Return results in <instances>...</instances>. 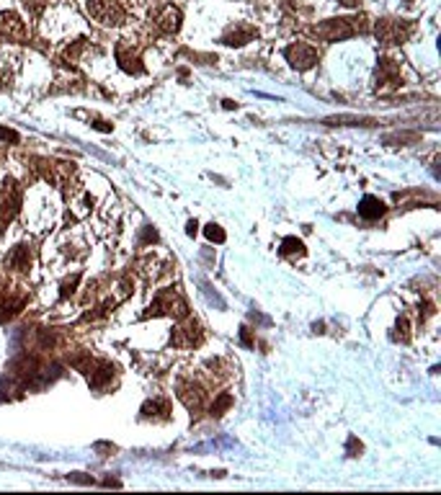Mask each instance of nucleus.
Returning a JSON list of instances; mask_svg holds the SVG:
<instances>
[{
    "instance_id": "nucleus-1",
    "label": "nucleus",
    "mask_w": 441,
    "mask_h": 495,
    "mask_svg": "<svg viewBox=\"0 0 441 495\" xmlns=\"http://www.w3.org/2000/svg\"><path fill=\"white\" fill-rule=\"evenodd\" d=\"M369 29L366 23V16H359V19H331L320 23V26H313V34L320 37L325 41H343V39H351L356 34H364Z\"/></svg>"
},
{
    "instance_id": "nucleus-2",
    "label": "nucleus",
    "mask_w": 441,
    "mask_h": 495,
    "mask_svg": "<svg viewBox=\"0 0 441 495\" xmlns=\"http://www.w3.org/2000/svg\"><path fill=\"white\" fill-rule=\"evenodd\" d=\"M374 34H377L380 44H384V47H395V44L408 41V37L413 34V23L411 21H402V19H382V21H377Z\"/></svg>"
},
{
    "instance_id": "nucleus-3",
    "label": "nucleus",
    "mask_w": 441,
    "mask_h": 495,
    "mask_svg": "<svg viewBox=\"0 0 441 495\" xmlns=\"http://www.w3.org/2000/svg\"><path fill=\"white\" fill-rule=\"evenodd\" d=\"M86 8L104 26H121L124 19H127V13H124V8L119 6L117 0H88Z\"/></svg>"
},
{
    "instance_id": "nucleus-4",
    "label": "nucleus",
    "mask_w": 441,
    "mask_h": 495,
    "mask_svg": "<svg viewBox=\"0 0 441 495\" xmlns=\"http://www.w3.org/2000/svg\"><path fill=\"white\" fill-rule=\"evenodd\" d=\"M147 315H173V318H186L188 315V304L186 300L173 289H166L157 294V300L153 302V307Z\"/></svg>"
},
{
    "instance_id": "nucleus-5",
    "label": "nucleus",
    "mask_w": 441,
    "mask_h": 495,
    "mask_svg": "<svg viewBox=\"0 0 441 495\" xmlns=\"http://www.w3.org/2000/svg\"><path fill=\"white\" fill-rule=\"evenodd\" d=\"M21 209V191L19 186H16V181H3V186H0V220L3 222H8V220H13L16 214H19Z\"/></svg>"
},
{
    "instance_id": "nucleus-6",
    "label": "nucleus",
    "mask_w": 441,
    "mask_h": 495,
    "mask_svg": "<svg viewBox=\"0 0 441 495\" xmlns=\"http://www.w3.org/2000/svg\"><path fill=\"white\" fill-rule=\"evenodd\" d=\"M284 57L294 70H310L317 65V52H315L310 44H302V41L289 44V47L284 49Z\"/></svg>"
},
{
    "instance_id": "nucleus-7",
    "label": "nucleus",
    "mask_w": 441,
    "mask_h": 495,
    "mask_svg": "<svg viewBox=\"0 0 441 495\" xmlns=\"http://www.w3.org/2000/svg\"><path fill=\"white\" fill-rule=\"evenodd\" d=\"M0 39H8V41H23L26 39V23L21 21V16L16 13H0Z\"/></svg>"
},
{
    "instance_id": "nucleus-8",
    "label": "nucleus",
    "mask_w": 441,
    "mask_h": 495,
    "mask_svg": "<svg viewBox=\"0 0 441 495\" xmlns=\"http://www.w3.org/2000/svg\"><path fill=\"white\" fill-rule=\"evenodd\" d=\"M155 26L163 34H176L178 29H181V21H184V16H181V8H176V6H163V8L155 13Z\"/></svg>"
},
{
    "instance_id": "nucleus-9",
    "label": "nucleus",
    "mask_w": 441,
    "mask_h": 495,
    "mask_svg": "<svg viewBox=\"0 0 441 495\" xmlns=\"http://www.w3.org/2000/svg\"><path fill=\"white\" fill-rule=\"evenodd\" d=\"M173 346L178 349H191L196 343H202V328H199V322L196 320H188L186 325H181V328L173 330V338H170Z\"/></svg>"
},
{
    "instance_id": "nucleus-10",
    "label": "nucleus",
    "mask_w": 441,
    "mask_h": 495,
    "mask_svg": "<svg viewBox=\"0 0 441 495\" xmlns=\"http://www.w3.org/2000/svg\"><path fill=\"white\" fill-rule=\"evenodd\" d=\"M204 398L206 392L199 385H191V382H181L178 385V400L186 405L188 410H199L204 405Z\"/></svg>"
},
{
    "instance_id": "nucleus-11",
    "label": "nucleus",
    "mask_w": 441,
    "mask_h": 495,
    "mask_svg": "<svg viewBox=\"0 0 441 495\" xmlns=\"http://www.w3.org/2000/svg\"><path fill=\"white\" fill-rule=\"evenodd\" d=\"M400 83V65L390 57H382L377 65V86H398Z\"/></svg>"
},
{
    "instance_id": "nucleus-12",
    "label": "nucleus",
    "mask_w": 441,
    "mask_h": 495,
    "mask_svg": "<svg viewBox=\"0 0 441 495\" xmlns=\"http://www.w3.org/2000/svg\"><path fill=\"white\" fill-rule=\"evenodd\" d=\"M255 37V29L253 26H245V23H237V26H230V29L225 31V37H222V41H225L227 47H243V44H248V41Z\"/></svg>"
},
{
    "instance_id": "nucleus-13",
    "label": "nucleus",
    "mask_w": 441,
    "mask_h": 495,
    "mask_svg": "<svg viewBox=\"0 0 441 495\" xmlns=\"http://www.w3.org/2000/svg\"><path fill=\"white\" fill-rule=\"evenodd\" d=\"M114 377V367L106 364V361H98V364H90L88 367V382L90 387H104L108 379Z\"/></svg>"
},
{
    "instance_id": "nucleus-14",
    "label": "nucleus",
    "mask_w": 441,
    "mask_h": 495,
    "mask_svg": "<svg viewBox=\"0 0 441 495\" xmlns=\"http://www.w3.org/2000/svg\"><path fill=\"white\" fill-rule=\"evenodd\" d=\"M384 212H387V206L377 196H364L359 202V217H364V220H380Z\"/></svg>"
},
{
    "instance_id": "nucleus-15",
    "label": "nucleus",
    "mask_w": 441,
    "mask_h": 495,
    "mask_svg": "<svg viewBox=\"0 0 441 495\" xmlns=\"http://www.w3.org/2000/svg\"><path fill=\"white\" fill-rule=\"evenodd\" d=\"M117 59L124 72H132V75H139V72H142L139 57L135 52H127V44H117Z\"/></svg>"
},
{
    "instance_id": "nucleus-16",
    "label": "nucleus",
    "mask_w": 441,
    "mask_h": 495,
    "mask_svg": "<svg viewBox=\"0 0 441 495\" xmlns=\"http://www.w3.org/2000/svg\"><path fill=\"white\" fill-rule=\"evenodd\" d=\"M6 263H8L13 271H26V269H29V263H31L29 248H26V245L13 248V251H10V255L6 258Z\"/></svg>"
},
{
    "instance_id": "nucleus-17",
    "label": "nucleus",
    "mask_w": 441,
    "mask_h": 495,
    "mask_svg": "<svg viewBox=\"0 0 441 495\" xmlns=\"http://www.w3.org/2000/svg\"><path fill=\"white\" fill-rule=\"evenodd\" d=\"M325 124L328 126H374L377 122L369 117H346V114H341V117H328Z\"/></svg>"
},
{
    "instance_id": "nucleus-18",
    "label": "nucleus",
    "mask_w": 441,
    "mask_h": 495,
    "mask_svg": "<svg viewBox=\"0 0 441 495\" xmlns=\"http://www.w3.org/2000/svg\"><path fill=\"white\" fill-rule=\"evenodd\" d=\"M23 307V300H10V302H3L0 304V322H6V320H10L16 312Z\"/></svg>"
},
{
    "instance_id": "nucleus-19",
    "label": "nucleus",
    "mask_w": 441,
    "mask_h": 495,
    "mask_svg": "<svg viewBox=\"0 0 441 495\" xmlns=\"http://www.w3.org/2000/svg\"><path fill=\"white\" fill-rule=\"evenodd\" d=\"M282 255H304V245L297 237H286L282 243Z\"/></svg>"
},
{
    "instance_id": "nucleus-20",
    "label": "nucleus",
    "mask_w": 441,
    "mask_h": 495,
    "mask_svg": "<svg viewBox=\"0 0 441 495\" xmlns=\"http://www.w3.org/2000/svg\"><path fill=\"white\" fill-rule=\"evenodd\" d=\"M204 235H206V240H212V243H225V230H222L219 224H215V222L206 224Z\"/></svg>"
},
{
    "instance_id": "nucleus-21",
    "label": "nucleus",
    "mask_w": 441,
    "mask_h": 495,
    "mask_svg": "<svg viewBox=\"0 0 441 495\" xmlns=\"http://www.w3.org/2000/svg\"><path fill=\"white\" fill-rule=\"evenodd\" d=\"M230 405H233V398H230L227 392H225V395H219V398H217V402L212 405V416H222V413H225Z\"/></svg>"
},
{
    "instance_id": "nucleus-22",
    "label": "nucleus",
    "mask_w": 441,
    "mask_h": 495,
    "mask_svg": "<svg viewBox=\"0 0 441 495\" xmlns=\"http://www.w3.org/2000/svg\"><path fill=\"white\" fill-rule=\"evenodd\" d=\"M395 330H398V333H395V338L402 340V343H408V338H411V336H408V320H405V318H400V320H398Z\"/></svg>"
},
{
    "instance_id": "nucleus-23",
    "label": "nucleus",
    "mask_w": 441,
    "mask_h": 495,
    "mask_svg": "<svg viewBox=\"0 0 441 495\" xmlns=\"http://www.w3.org/2000/svg\"><path fill=\"white\" fill-rule=\"evenodd\" d=\"M78 282H80V276H72L70 282L62 284V291H59V297H62V300H65V297H70V294L75 291V287H78Z\"/></svg>"
},
{
    "instance_id": "nucleus-24",
    "label": "nucleus",
    "mask_w": 441,
    "mask_h": 495,
    "mask_svg": "<svg viewBox=\"0 0 441 495\" xmlns=\"http://www.w3.org/2000/svg\"><path fill=\"white\" fill-rule=\"evenodd\" d=\"M0 139H3V142H19L21 137H19V132H13V129H6V126H0Z\"/></svg>"
},
{
    "instance_id": "nucleus-25",
    "label": "nucleus",
    "mask_w": 441,
    "mask_h": 495,
    "mask_svg": "<svg viewBox=\"0 0 441 495\" xmlns=\"http://www.w3.org/2000/svg\"><path fill=\"white\" fill-rule=\"evenodd\" d=\"M349 456H359L362 454V441H356V436H351L349 438Z\"/></svg>"
},
{
    "instance_id": "nucleus-26",
    "label": "nucleus",
    "mask_w": 441,
    "mask_h": 495,
    "mask_svg": "<svg viewBox=\"0 0 441 495\" xmlns=\"http://www.w3.org/2000/svg\"><path fill=\"white\" fill-rule=\"evenodd\" d=\"M240 338H243L245 346H253V340H251V330H248V328L240 330Z\"/></svg>"
},
{
    "instance_id": "nucleus-27",
    "label": "nucleus",
    "mask_w": 441,
    "mask_h": 495,
    "mask_svg": "<svg viewBox=\"0 0 441 495\" xmlns=\"http://www.w3.org/2000/svg\"><path fill=\"white\" fill-rule=\"evenodd\" d=\"M96 129H101V132H111V124H106V122H96Z\"/></svg>"
},
{
    "instance_id": "nucleus-28",
    "label": "nucleus",
    "mask_w": 441,
    "mask_h": 495,
    "mask_svg": "<svg viewBox=\"0 0 441 495\" xmlns=\"http://www.w3.org/2000/svg\"><path fill=\"white\" fill-rule=\"evenodd\" d=\"M196 227H199V224H196L194 220H191V222L186 224V233H188V235H196Z\"/></svg>"
},
{
    "instance_id": "nucleus-29",
    "label": "nucleus",
    "mask_w": 441,
    "mask_h": 495,
    "mask_svg": "<svg viewBox=\"0 0 441 495\" xmlns=\"http://www.w3.org/2000/svg\"><path fill=\"white\" fill-rule=\"evenodd\" d=\"M222 104H225V108H235L237 106L235 101H230V98H227V101H222Z\"/></svg>"
},
{
    "instance_id": "nucleus-30",
    "label": "nucleus",
    "mask_w": 441,
    "mask_h": 495,
    "mask_svg": "<svg viewBox=\"0 0 441 495\" xmlns=\"http://www.w3.org/2000/svg\"><path fill=\"white\" fill-rule=\"evenodd\" d=\"M338 3H343V6H349V8H353V6H356V0H338Z\"/></svg>"
},
{
    "instance_id": "nucleus-31",
    "label": "nucleus",
    "mask_w": 441,
    "mask_h": 495,
    "mask_svg": "<svg viewBox=\"0 0 441 495\" xmlns=\"http://www.w3.org/2000/svg\"><path fill=\"white\" fill-rule=\"evenodd\" d=\"M405 3H413V0H405Z\"/></svg>"
},
{
    "instance_id": "nucleus-32",
    "label": "nucleus",
    "mask_w": 441,
    "mask_h": 495,
    "mask_svg": "<svg viewBox=\"0 0 441 495\" xmlns=\"http://www.w3.org/2000/svg\"><path fill=\"white\" fill-rule=\"evenodd\" d=\"M0 233H3V227H0Z\"/></svg>"
},
{
    "instance_id": "nucleus-33",
    "label": "nucleus",
    "mask_w": 441,
    "mask_h": 495,
    "mask_svg": "<svg viewBox=\"0 0 441 495\" xmlns=\"http://www.w3.org/2000/svg\"><path fill=\"white\" fill-rule=\"evenodd\" d=\"M0 287H3V282H0Z\"/></svg>"
}]
</instances>
